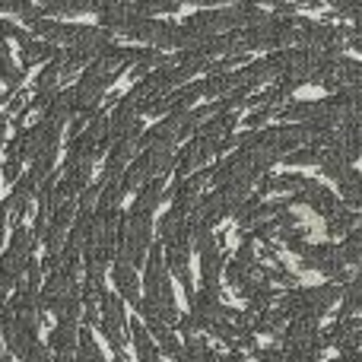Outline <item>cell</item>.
I'll return each mask as SVG.
<instances>
[{
    "label": "cell",
    "mask_w": 362,
    "mask_h": 362,
    "mask_svg": "<svg viewBox=\"0 0 362 362\" xmlns=\"http://www.w3.org/2000/svg\"><path fill=\"white\" fill-rule=\"evenodd\" d=\"M76 344H80V327H76V321L61 318L48 337V350L54 353V356H74Z\"/></svg>",
    "instance_id": "obj_7"
},
{
    "label": "cell",
    "mask_w": 362,
    "mask_h": 362,
    "mask_svg": "<svg viewBox=\"0 0 362 362\" xmlns=\"http://www.w3.org/2000/svg\"><path fill=\"white\" fill-rule=\"evenodd\" d=\"M340 255H344L346 267H362V226L350 232V235L344 238V245H340Z\"/></svg>",
    "instance_id": "obj_10"
},
{
    "label": "cell",
    "mask_w": 362,
    "mask_h": 362,
    "mask_svg": "<svg viewBox=\"0 0 362 362\" xmlns=\"http://www.w3.org/2000/svg\"><path fill=\"white\" fill-rule=\"evenodd\" d=\"M6 216H10V204H0V245H4V232H6Z\"/></svg>",
    "instance_id": "obj_14"
},
{
    "label": "cell",
    "mask_w": 362,
    "mask_h": 362,
    "mask_svg": "<svg viewBox=\"0 0 362 362\" xmlns=\"http://www.w3.org/2000/svg\"><path fill=\"white\" fill-rule=\"evenodd\" d=\"M131 331H134V350H137V362H163L159 359V346L153 340L150 327L144 321H131Z\"/></svg>",
    "instance_id": "obj_8"
},
{
    "label": "cell",
    "mask_w": 362,
    "mask_h": 362,
    "mask_svg": "<svg viewBox=\"0 0 362 362\" xmlns=\"http://www.w3.org/2000/svg\"><path fill=\"white\" fill-rule=\"evenodd\" d=\"M124 305H121V296L118 293H105L102 299V334L105 340L112 344L115 353L124 350Z\"/></svg>",
    "instance_id": "obj_4"
},
{
    "label": "cell",
    "mask_w": 362,
    "mask_h": 362,
    "mask_svg": "<svg viewBox=\"0 0 362 362\" xmlns=\"http://www.w3.org/2000/svg\"><path fill=\"white\" fill-rule=\"evenodd\" d=\"M112 280H115V289H118L121 299L134 302L137 305L140 302V276H137V267L127 261H121V257H115L112 261Z\"/></svg>",
    "instance_id": "obj_6"
},
{
    "label": "cell",
    "mask_w": 362,
    "mask_h": 362,
    "mask_svg": "<svg viewBox=\"0 0 362 362\" xmlns=\"http://www.w3.org/2000/svg\"><path fill=\"white\" fill-rule=\"evenodd\" d=\"M359 219H362V213L344 204V206H340V210L325 223V229H327V235H331V238H337V235H344V238H346L353 229H356Z\"/></svg>",
    "instance_id": "obj_9"
},
{
    "label": "cell",
    "mask_w": 362,
    "mask_h": 362,
    "mask_svg": "<svg viewBox=\"0 0 362 362\" xmlns=\"http://www.w3.org/2000/svg\"><path fill=\"white\" fill-rule=\"evenodd\" d=\"M25 362H54V356H51V350H48V346L35 344V346H32V353H29V356H25Z\"/></svg>",
    "instance_id": "obj_12"
},
{
    "label": "cell",
    "mask_w": 362,
    "mask_h": 362,
    "mask_svg": "<svg viewBox=\"0 0 362 362\" xmlns=\"http://www.w3.org/2000/svg\"><path fill=\"white\" fill-rule=\"evenodd\" d=\"M153 6H156L159 13H172V10H178L181 4H187V0H150Z\"/></svg>",
    "instance_id": "obj_13"
},
{
    "label": "cell",
    "mask_w": 362,
    "mask_h": 362,
    "mask_svg": "<svg viewBox=\"0 0 362 362\" xmlns=\"http://www.w3.org/2000/svg\"><path fill=\"white\" fill-rule=\"evenodd\" d=\"M191 4H194V6H219L223 0H191Z\"/></svg>",
    "instance_id": "obj_16"
},
{
    "label": "cell",
    "mask_w": 362,
    "mask_h": 362,
    "mask_svg": "<svg viewBox=\"0 0 362 362\" xmlns=\"http://www.w3.org/2000/svg\"><path fill=\"white\" fill-rule=\"evenodd\" d=\"M4 178L10 181V185H16V181L23 178V163H19V159H6L4 163Z\"/></svg>",
    "instance_id": "obj_11"
},
{
    "label": "cell",
    "mask_w": 362,
    "mask_h": 362,
    "mask_svg": "<svg viewBox=\"0 0 362 362\" xmlns=\"http://www.w3.org/2000/svg\"><path fill=\"white\" fill-rule=\"evenodd\" d=\"M0 331H4L6 346H10V353H13L16 359H25V356L32 353V346L38 344V325H35V321H23L16 312H13L10 302L4 305Z\"/></svg>",
    "instance_id": "obj_2"
},
{
    "label": "cell",
    "mask_w": 362,
    "mask_h": 362,
    "mask_svg": "<svg viewBox=\"0 0 362 362\" xmlns=\"http://www.w3.org/2000/svg\"><path fill=\"white\" fill-rule=\"evenodd\" d=\"M302 267L305 270H321V274H327L331 280L344 283L346 280V261L344 255H340V245H308L305 255H302Z\"/></svg>",
    "instance_id": "obj_3"
},
{
    "label": "cell",
    "mask_w": 362,
    "mask_h": 362,
    "mask_svg": "<svg viewBox=\"0 0 362 362\" xmlns=\"http://www.w3.org/2000/svg\"><path fill=\"white\" fill-rule=\"evenodd\" d=\"M293 197H296V204L312 206V210L318 213V216H325V219H331L334 213L344 206V200H340L331 187H325L321 181H315V178H308V185L302 187L299 194H293Z\"/></svg>",
    "instance_id": "obj_5"
},
{
    "label": "cell",
    "mask_w": 362,
    "mask_h": 362,
    "mask_svg": "<svg viewBox=\"0 0 362 362\" xmlns=\"http://www.w3.org/2000/svg\"><path fill=\"white\" fill-rule=\"evenodd\" d=\"M344 296V286L337 280L325 283V286H305V289H289V293L280 296V312L286 315L289 321L296 318H308V321H321V315L334 305V302Z\"/></svg>",
    "instance_id": "obj_1"
},
{
    "label": "cell",
    "mask_w": 362,
    "mask_h": 362,
    "mask_svg": "<svg viewBox=\"0 0 362 362\" xmlns=\"http://www.w3.org/2000/svg\"><path fill=\"white\" fill-rule=\"evenodd\" d=\"M0 359H4V353H0Z\"/></svg>",
    "instance_id": "obj_17"
},
{
    "label": "cell",
    "mask_w": 362,
    "mask_h": 362,
    "mask_svg": "<svg viewBox=\"0 0 362 362\" xmlns=\"http://www.w3.org/2000/svg\"><path fill=\"white\" fill-rule=\"evenodd\" d=\"M334 362H362V350H350V353H340Z\"/></svg>",
    "instance_id": "obj_15"
}]
</instances>
